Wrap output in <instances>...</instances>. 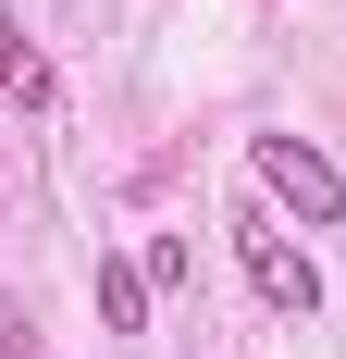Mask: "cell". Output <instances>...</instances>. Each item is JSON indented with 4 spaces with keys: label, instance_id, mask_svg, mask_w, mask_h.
Listing matches in <instances>:
<instances>
[{
    "label": "cell",
    "instance_id": "6da1fadb",
    "mask_svg": "<svg viewBox=\"0 0 346 359\" xmlns=\"http://www.w3.org/2000/svg\"><path fill=\"white\" fill-rule=\"evenodd\" d=\"M247 174H260V198H272V211L310 223V236H321V223H346V174L321 161L310 137H247Z\"/></svg>",
    "mask_w": 346,
    "mask_h": 359
},
{
    "label": "cell",
    "instance_id": "7a4b0ae2",
    "mask_svg": "<svg viewBox=\"0 0 346 359\" xmlns=\"http://www.w3.org/2000/svg\"><path fill=\"white\" fill-rule=\"evenodd\" d=\"M235 248H247V285L272 297L284 323H310V310H321V273H310V248H297L272 211H247V223H235Z\"/></svg>",
    "mask_w": 346,
    "mask_h": 359
},
{
    "label": "cell",
    "instance_id": "3957f363",
    "mask_svg": "<svg viewBox=\"0 0 346 359\" xmlns=\"http://www.w3.org/2000/svg\"><path fill=\"white\" fill-rule=\"evenodd\" d=\"M148 297H161L148 260H99V323H111V334H148Z\"/></svg>",
    "mask_w": 346,
    "mask_h": 359
},
{
    "label": "cell",
    "instance_id": "277c9868",
    "mask_svg": "<svg viewBox=\"0 0 346 359\" xmlns=\"http://www.w3.org/2000/svg\"><path fill=\"white\" fill-rule=\"evenodd\" d=\"M137 260H148V285H161V297H173V285H186V273H198V260H186V236H148V248H137Z\"/></svg>",
    "mask_w": 346,
    "mask_h": 359
}]
</instances>
